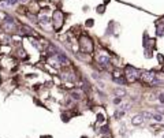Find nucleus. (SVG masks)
Masks as SVG:
<instances>
[{
  "label": "nucleus",
  "mask_w": 164,
  "mask_h": 138,
  "mask_svg": "<svg viewBox=\"0 0 164 138\" xmlns=\"http://www.w3.org/2000/svg\"><path fill=\"white\" fill-rule=\"evenodd\" d=\"M144 116L141 115V113H138V115H134L133 118H131V124H134V126H139V124L144 123Z\"/></svg>",
  "instance_id": "obj_5"
},
{
  "label": "nucleus",
  "mask_w": 164,
  "mask_h": 138,
  "mask_svg": "<svg viewBox=\"0 0 164 138\" xmlns=\"http://www.w3.org/2000/svg\"><path fill=\"white\" fill-rule=\"evenodd\" d=\"M21 2H23V3H25V2H27V0H21Z\"/></svg>",
  "instance_id": "obj_16"
},
{
  "label": "nucleus",
  "mask_w": 164,
  "mask_h": 138,
  "mask_svg": "<svg viewBox=\"0 0 164 138\" xmlns=\"http://www.w3.org/2000/svg\"><path fill=\"white\" fill-rule=\"evenodd\" d=\"M115 94H116L118 97H123V96L126 94V90H125L123 88H120V89L116 88V89H115Z\"/></svg>",
  "instance_id": "obj_9"
},
{
  "label": "nucleus",
  "mask_w": 164,
  "mask_h": 138,
  "mask_svg": "<svg viewBox=\"0 0 164 138\" xmlns=\"http://www.w3.org/2000/svg\"><path fill=\"white\" fill-rule=\"evenodd\" d=\"M161 138H164V135H163V137H161Z\"/></svg>",
  "instance_id": "obj_18"
},
{
  "label": "nucleus",
  "mask_w": 164,
  "mask_h": 138,
  "mask_svg": "<svg viewBox=\"0 0 164 138\" xmlns=\"http://www.w3.org/2000/svg\"><path fill=\"white\" fill-rule=\"evenodd\" d=\"M114 81H115V82H116V83H120V85H123V83L126 82V79H125V78H122V77H120V78L114 77Z\"/></svg>",
  "instance_id": "obj_10"
},
{
  "label": "nucleus",
  "mask_w": 164,
  "mask_h": 138,
  "mask_svg": "<svg viewBox=\"0 0 164 138\" xmlns=\"http://www.w3.org/2000/svg\"><path fill=\"white\" fill-rule=\"evenodd\" d=\"M97 60H98V63H100L101 66H104V67L109 66V56L107 55V53H101V55H98Z\"/></svg>",
  "instance_id": "obj_4"
},
{
  "label": "nucleus",
  "mask_w": 164,
  "mask_h": 138,
  "mask_svg": "<svg viewBox=\"0 0 164 138\" xmlns=\"http://www.w3.org/2000/svg\"><path fill=\"white\" fill-rule=\"evenodd\" d=\"M163 72H164V67H163Z\"/></svg>",
  "instance_id": "obj_17"
},
{
  "label": "nucleus",
  "mask_w": 164,
  "mask_h": 138,
  "mask_svg": "<svg viewBox=\"0 0 164 138\" xmlns=\"http://www.w3.org/2000/svg\"><path fill=\"white\" fill-rule=\"evenodd\" d=\"M160 100H161V101H164V93L160 94Z\"/></svg>",
  "instance_id": "obj_15"
},
{
  "label": "nucleus",
  "mask_w": 164,
  "mask_h": 138,
  "mask_svg": "<svg viewBox=\"0 0 164 138\" xmlns=\"http://www.w3.org/2000/svg\"><path fill=\"white\" fill-rule=\"evenodd\" d=\"M71 96H73L75 100H79V99H81V94L77 93V92H71Z\"/></svg>",
  "instance_id": "obj_12"
},
{
  "label": "nucleus",
  "mask_w": 164,
  "mask_h": 138,
  "mask_svg": "<svg viewBox=\"0 0 164 138\" xmlns=\"http://www.w3.org/2000/svg\"><path fill=\"white\" fill-rule=\"evenodd\" d=\"M0 2H2V0H0Z\"/></svg>",
  "instance_id": "obj_19"
},
{
  "label": "nucleus",
  "mask_w": 164,
  "mask_h": 138,
  "mask_svg": "<svg viewBox=\"0 0 164 138\" xmlns=\"http://www.w3.org/2000/svg\"><path fill=\"white\" fill-rule=\"evenodd\" d=\"M85 41H86V42H84V44H82V49H84L85 52H92V49H93L92 41H90L87 37H85Z\"/></svg>",
  "instance_id": "obj_6"
},
{
  "label": "nucleus",
  "mask_w": 164,
  "mask_h": 138,
  "mask_svg": "<svg viewBox=\"0 0 164 138\" xmlns=\"http://www.w3.org/2000/svg\"><path fill=\"white\" fill-rule=\"evenodd\" d=\"M128 108H130V104H128V103H125V104H123V103H120V105H119V108H118V111H120V112L125 113L126 111L128 109Z\"/></svg>",
  "instance_id": "obj_7"
},
{
  "label": "nucleus",
  "mask_w": 164,
  "mask_h": 138,
  "mask_svg": "<svg viewBox=\"0 0 164 138\" xmlns=\"http://www.w3.org/2000/svg\"><path fill=\"white\" fill-rule=\"evenodd\" d=\"M38 21H40L41 25H48L49 23V17H46V15H40Z\"/></svg>",
  "instance_id": "obj_8"
},
{
  "label": "nucleus",
  "mask_w": 164,
  "mask_h": 138,
  "mask_svg": "<svg viewBox=\"0 0 164 138\" xmlns=\"http://www.w3.org/2000/svg\"><path fill=\"white\" fill-rule=\"evenodd\" d=\"M157 34H159V36H161V34H163V29H161V28L157 29Z\"/></svg>",
  "instance_id": "obj_14"
},
{
  "label": "nucleus",
  "mask_w": 164,
  "mask_h": 138,
  "mask_svg": "<svg viewBox=\"0 0 164 138\" xmlns=\"http://www.w3.org/2000/svg\"><path fill=\"white\" fill-rule=\"evenodd\" d=\"M114 103H115V104H119V103H122V99H120V97H116Z\"/></svg>",
  "instance_id": "obj_13"
},
{
  "label": "nucleus",
  "mask_w": 164,
  "mask_h": 138,
  "mask_svg": "<svg viewBox=\"0 0 164 138\" xmlns=\"http://www.w3.org/2000/svg\"><path fill=\"white\" fill-rule=\"evenodd\" d=\"M4 28L7 29V30H11V29H14V22H5V23H4Z\"/></svg>",
  "instance_id": "obj_11"
},
{
  "label": "nucleus",
  "mask_w": 164,
  "mask_h": 138,
  "mask_svg": "<svg viewBox=\"0 0 164 138\" xmlns=\"http://www.w3.org/2000/svg\"><path fill=\"white\" fill-rule=\"evenodd\" d=\"M125 71H126V78H127V81H130V82H134V81L138 79L139 72L137 71V69H134V67H131V66H127Z\"/></svg>",
  "instance_id": "obj_1"
},
{
  "label": "nucleus",
  "mask_w": 164,
  "mask_h": 138,
  "mask_svg": "<svg viewBox=\"0 0 164 138\" xmlns=\"http://www.w3.org/2000/svg\"><path fill=\"white\" fill-rule=\"evenodd\" d=\"M53 21H55V29H59L63 25V14L60 11L53 12Z\"/></svg>",
  "instance_id": "obj_3"
},
{
  "label": "nucleus",
  "mask_w": 164,
  "mask_h": 138,
  "mask_svg": "<svg viewBox=\"0 0 164 138\" xmlns=\"http://www.w3.org/2000/svg\"><path fill=\"white\" fill-rule=\"evenodd\" d=\"M155 77H156V72L155 71H142L141 74H139V78H141L142 81H145V82H149V83L153 82Z\"/></svg>",
  "instance_id": "obj_2"
}]
</instances>
